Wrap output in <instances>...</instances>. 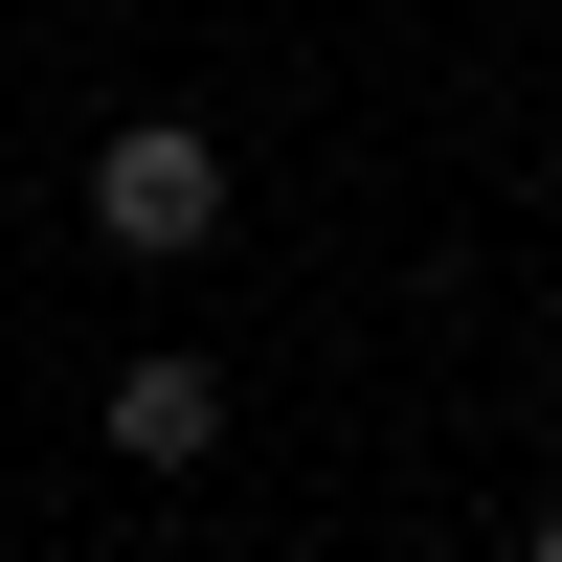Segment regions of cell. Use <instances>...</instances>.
Returning <instances> with one entry per match:
<instances>
[{
  "instance_id": "cell-1",
  "label": "cell",
  "mask_w": 562,
  "mask_h": 562,
  "mask_svg": "<svg viewBox=\"0 0 562 562\" xmlns=\"http://www.w3.org/2000/svg\"><path fill=\"white\" fill-rule=\"evenodd\" d=\"M225 203H248V180H225L203 113H113V135H90V248H113V270H203Z\"/></svg>"
},
{
  "instance_id": "cell-2",
  "label": "cell",
  "mask_w": 562,
  "mask_h": 562,
  "mask_svg": "<svg viewBox=\"0 0 562 562\" xmlns=\"http://www.w3.org/2000/svg\"><path fill=\"white\" fill-rule=\"evenodd\" d=\"M90 405H113V450H135V473H203V450H225V360H203V338H135Z\"/></svg>"
}]
</instances>
